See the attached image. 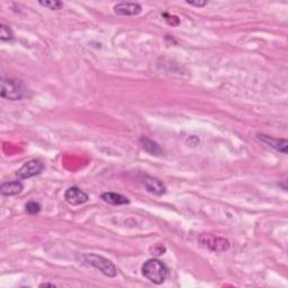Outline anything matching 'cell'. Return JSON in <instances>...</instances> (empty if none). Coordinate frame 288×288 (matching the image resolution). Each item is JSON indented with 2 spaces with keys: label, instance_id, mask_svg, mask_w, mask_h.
Here are the masks:
<instances>
[{
  "label": "cell",
  "instance_id": "obj_1",
  "mask_svg": "<svg viewBox=\"0 0 288 288\" xmlns=\"http://www.w3.org/2000/svg\"><path fill=\"white\" fill-rule=\"evenodd\" d=\"M168 272L166 264L158 259H149L142 266L143 276L157 285H160L166 280Z\"/></svg>",
  "mask_w": 288,
  "mask_h": 288
},
{
  "label": "cell",
  "instance_id": "obj_2",
  "mask_svg": "<svg viewBox=\"0 0 288 288\" xmlns=\"http://www.w3.org/2000/svg\"><path fill=\"white\" fill-rule=\"evenodd\" d=\"M25 87L20 80L14 79H3L2 80V97L9 100H21L25 96Z\"/></svg>",
  "mask_w": 288,
  "mask_h": 288
},
{
  "label": "cell",
  "instance_id": "obj_3",
  "mask_svg": "<svg viewBox=\"0 0 288 288\" xmlns=\"http://www.w3.org/2000/svg\"><path fill=\"white\" fill-rule=\"evenodd\" d=\"M83 257H85V260L88 263L91 264L92 267L98 269V270L103 272L105 276L113 278L117 275V269H116L115 264L111 261H109L108 259L101 257V255H98V254H94V253L85 254Z\"/></svg>",
  "mask_w": 288,
  "mask_h": 288
},
{
  "label": "cell",
  "instance_id": "obj_4",
  "mask_svg": "<svg viewBox=\"0 0 288 288\" xmlns=\"http://www.w3.org/2000/svg\"><path fill=\"white\" fill-rule=\"evenodd\" d=\"M199 242L213 252H225L230 248L229 240L213 234H201V236H199Z\"/></svg>",
  "mask_w": 288,
  "mask_h": 288
},
{
  "label": "cell",
  "instance_id": "obj_5",
  "mask_svg": "<svg viewBox=\"0 0 288 288\" xmlns=\"http://www.w3.org/2000/svg\"><path fill=\"white\" fill-rule=\"evenodd\" d=\"M43 169H44L43 162L36 159L30 160L25 162V164L21 167V169L16 173V176L18 179H27L40 175L42 171H43Z\"/></svg>",
  "mask_w": 288,
  "mask_h": 288
},
{
  "label": "cell",
  "instance_id": "obj_6",
  "mask_svg": "<svg viewBox=\"0 0 288 288\" xmlns=\"http://www.w3.org/2000/svg\"><path fill=\"white\" fill-rule=\"evenodd\" d=\"M141 183L144 186V188H146L149 193L158 195V196H160V195H164L166 193L165 184L158 178L152 177V176L143 175L142 178H141Z\"/></svg>",
  "mask_w": 288,
  "mask_h": 288
},
{
  "label": "cell",
  "instance_id": "obj_7",
  "mask_svg": "<svg viewBox=\"0 0 288 288\" xmlns=\"http://www.w3.org/2000/svg\"><path fill=\"white\" fill-rule=\"evenodd\" d=\"M64 198L68 204H70L72 206L81 205V204H85L88 202V195L78 187H70L69 188L66 194H64Z\"/></svg>",
  "mask_w": 288,
  "mask_h": 288
},
{
  "label": "cell",
  "instance_id": "obj_8",
  "mask_svg": "<svg viewBox=\"0 0 288 288\" xmlns=\"http://www.w3.org/2000/svg\"><path fill=\"white\" fill-rule=\"evenodd\" d=\"M114 12L120 16H135L142 12V6L137 3H120L114 7Z\"/></svg>",
  "mask_w": 288,
  "mask_h": 288
},
{
  "label": "cell",
  "instance_id": "obj_9",
  "mask_svg": "<svg viewBox=\"0 0 288 288\" xmlns=\"http://www.w3.org/2000/svg\"><path fill=\"white\" fill-rule=\"evenodd\" d=\"M258 138L260 141L268 144L269 147L275 149V150L284 153V155H287L288 142L285 138H275L271 137L270 135H266V134H258Z\"/></svg>",
  "mask_w": 288,
  "mask_h": 288
},
{
  "label": "cell",
  "instance_id": "obj_10",
  "mask_svg": "<svg viewBox=\"0 0 288 288\" xmlns=\"http://www.w3.org/2000/svg\"><path fill=\"white\" fill-rule=\"evenodd\" d=\"M140 144L142 149L146 152H148L149 155L155 156V157H161L164 155V150L159 147V144H157L155 141L150 140L148 137H141L140 138Z\"/></svg>",
  "mask_w": 288,
  "mask_h": 288
},
{
  "label": "cell",
  "instance_id": "obj_11",
  "mask_svg": "<svg viewBox=\"0 0 288 288\" xmlns=\"http://www.w3.org/2000/svg\"><path fill=\"white\" fill-rule=\"evenodd\" d=\"M23 184L21 181H9V183H4L0 188V193L4 196H15L22 193L23 190Z\"/></svg>",
  "mask_w": 288,
  "mask_h": 288
},
{
  "label": "cell",
  "instance_id": "obj_12",
  "mask_svg": "<svg viewBox=\"0 0 288 288\" xmlns=\"http://www.w3.org/2000/svg\"><path fill=\"white\" fill-rule=\"evenodd\" d=\"M101 199L110 204V205H124V204H128V199L126 197L116 193H104L101 195Z\"/></svg>",
  "mask_w": 288,
  "mask_h": 288
},
{
  "label": "cell",
  "instance_id": "obj_13",
  "mask_svg": "<svg viewBox=\"0 0 288 288\" xmlns=\"http://www.w3.org/2000/svg\"><path fill=\"white\" fill-rule=\"evenodd\" d=\"M13 39H14V33L11 27L5 24H2V26H0V40L12 41Z\"/></svg>",
  "mask_w": 288,
  "mask_h": 288
},
{
  "label": "cell",
  "instance_id": "obj_14",
  "mask_svg": "<svg viewBox=\"0 0 288 288\" xmlns=\"http://www.w3.org/2000/svg\"><path fill=\"white\" fill-rule=\"evenodd\" d=\"M39 4L41 6L51 9V11H60V9L63 8V3L57 2V0L55 2H40Z\"/></svg>",
  "mask_w": 288,
  "mask_h": 288
},
{
  "label": "cell",
  "instance_id": "obj_15",
  "mask_svg": "<svg viewBox=\"0 0 288 288\" xmlns=\"http://www.w3.org/2000/svg\"><path fill=\"white\" fill-rule=\"evenodd\" d=\"M26 212L31 215H35L41 211V205L36 202H29L26 204Z\"/></svg>",
  "mask_w": 288,
  "mask_h": 288
},
{
  "label": "cell",
  "instance_id": "obj_16",
  "mask_svg": "<svg viewBox=\"0 0 288 288\" xmlns=\"http://www.w3.org/2000/svg\"><path fill=\"white\" fill-rule=\"evenodd\" d=\"M188 5H192V6H196V7H204L206 6V2H187Z\"/></svg>",
  "mask_w": 288,
  "mask_h": 288
},
{
  "label": "cell",
  "instance_id": "obj_17",
  "mask_svg": "<svg viewBox=\"0 0 288 288\" xmlns=\"http://www.w3.org/2000/svg\"><path fill=\"white\" fill-rule=\"evenodd\" d=\"M44 286H45V287H48V286H50V287H55L53 284H42V285H41V287H44Z\"/></svg>",
  "mask_w": 288,
  "mask_h": 288
}]
</instances>
